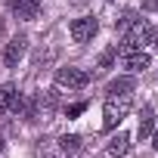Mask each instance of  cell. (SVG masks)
I'll return each instance as SVG.
<instances>
[{
  "label": "cell",
  "instance_id": "6da1fadb",
  "mask_svg": "<svg viewBox=\"0 0 158 158\" xmlns=\"http://www.w3.org/2000/svg\"><path fill=\"white\" fill-rule=\"evenodd\" d=\"M115 28L124 34V44H143V37H146V19L139 16V13H133V10H127L118 22H115Z\"/></svg>",
  "mask_w": 158,
  "mask_h": 158
},
{
  "label": "cell",
  "instance_id": "7a4b0ae2",
  "mask_svg": "<svg viewBox=\"0 0 158 158\" xmlns=\"http://www.w3.org/2000/svg\"><path fill=\"white\" fill-rule=\"evenodd\" d=\"M127 115H130V96H109L102 106V127L115 130Z\"/></svg>",
  "mask_w": 158,
  "mask_h": 158
},
{
  "label": "cell",
  "instance_id": "3957f363",
  "mask_svg": "<svg viewBox=\"0 0 158 158\" xmlns=\"http://www.w3.org/2000/svg\"><path fill=\"white\" fill-rule=\"evenodd\" d=\"M118 59H121L124 68H130V71H146V68L152 65L149 53H146L139 44H121V47H118Z\"/></svg>",
  "mask_w": 158,
  "mask_h": 158
},
{
  "label": "cell",
  "instance_id": "277c9868",
  "mask_svg": "<svg viewBox=\"0 0 158 158\" xmlns=\"http://www.w3.org/2000/svg\"><path fill=\"white\" fill-rule=\"evenodd\" d=\"M90 84V74L84 68H59L56 71V87L62 90H81Z\"/></svg>",
  "mask_w": 158,
  "mask_h": 158
},
{
  "label": "cell",
  "instance_id": "5b68a950",
  "mask_svg": "<svg viewBox=\"0 0 158 158\" xmlns=\"http://www.w3.org/2000/svg\"><path fill=\"white\" fill-rule=\"evenodd\" d=\"M71 40L74 44H87V40H93L96 37V31H99V22L93 19V16H81V19H74L71 22Z\"/></svg>",
  "mask_w": 158,
  "mask_h": 158
},
{
  "label": "cell",
  "instance_id": "8992f818",
  "mask_svg": "<svg viewBox=\"0 0 158 158\" xmlns=\"http://www.w3.org/2000/svg\"><path fill=\"white\" fill-rule=\"evenodd\" d=\"M25 50H28V37H25V34H16V37L6 44V50H3V62H6L10 68H16V65L22 62Z\"/></svg>",
  "mask_w": 158,
  "mask_h": 158
},
{
  "label": "cell",
  "instance_id": "52a82bcc",
  "mask_svg": "<svg viewBox=\"0 0 158 158\" xmlns=\"http://www.w3.org/2000/svg\"><path fill=\"white\" fill-rule=\"evenodd\" d=\"M22 106V93L16 84H3L0 87V115H6V112H19Z\"/></svg>",
  "mask_w": 158,
  "mask_h": 158
},
{
  "label": "cell",
  "instance_id": "ba28073f",
  "mask_svg": "<svg viewBox=\"0 0 158 158\" xmlns=\"http://www.w3.org/2000/svg\"><path fill=\"white\" fill-rule=\"evenodd\" d=\"M10 10H13L19 19L31 22V19H37V13H40V0H10Z\"/></svg>",
  "mask_w": 158,
  "mask_h": 158
},
{
  "label": "cell",
  "instance_id": "9c48e42d",
  "mask_svg": "<svg viewBox=\"0 0 158 158\" xmlns=\"http://www.w3.org/2000/svg\"><path fill=\"white\" fill-rule=\"evenodd\" d=\"M133 87H136V81H133L130 74H124V77H115V81H109L106 93H109V96H130Z\"/></svg>",
  "mask_w": 158,
  "mask_h": 158
},
{
  "label": "cell",
  "instance_id": "30bf717a",
  "mask_svg": "<svg viewBox=\"0 0 158 158\" xmlns=\"http://www.w3.org/2000/svg\"><path fill=\"white\" fill-rule=\"evenodd\" d=\"M106 152H109V158H124V155L130 152V133H124V130H121L118 136H112Z\"/></svg>",
  "mask_w": 158,
  "mask_h": 158
},
{
  "label": "cell",
  "instance_id": "8fae6325",
  "mask_svg": "<svg viewBox=\"0 0 158 158\" xmlns=\"http://www.w3.org/2000/svg\"><path fill=\"white\" fill-rule=\"evenodd\" d=\"M152 130H155V112H152V106H146L139 115V139L152 136Z\"/></svg>",
  "mask_w": 158,
  "mask_h": 158
},
{
  "label": "cell",
  "instance_id": "7c38bea8",
  "mask_svg": "<svg viewBox=\"0 0 158 158\" xmlns=\"http://www.w3.org/2000/svg\"><path fill=\"white\" fill-rule=\"evenodd\" d=\"M81 136H77V133H65L62 139H59V146H62V152H77V149H81Z\"/></svg>",
  "mask_w": 158,
  "mask_h": 158
},
{
  "label": "cell",
  "instance_id": "4fadbf2b",
  "mask_svg": "<svg viewBox=\"0 0 158 158\" xmlns=\"http://www.w3.org/2000/svg\"><path fill=\"white\" fill-rule=\"evenodd\" d=\"M115 56H118V47H112V50H106V53H102V59H99V71H106V68L112 65V59H115Z\"/></svg>",
  "mask_w": 158,
  "mask_h": 158
},
{
  "label": "cell",
  "instance_id": "5bb4252c",
  "mask_svg": "<svg viewBox=\"0 0 158 158\" xmlns=\"http://www.w3.org/2000/svg\"><path fill=\"white\" fill-rule=\"evenodd\" d=\"M143 44H149L152 50H158V28H146V37H143Z\"/></svg>",
  "mask_w": 158,
  "mask_h": 158
},
{
  "label": "cell",
  "instance_id": "9a60e30c",
  "mask_svg": "<svg viewBox=\"0 0 158 158\" xmlns=\"http://www.w3.org/2000/svg\"><path fill=\"white\" fill-rule=\"evenodd\" d=\"M84 109H87V102H74V106H68V109H65V115H68V118H77Z\"/></svg>",
  "mask_w": 158,
  "mask_h": 158
},
{
  "label": "cell",
  "instance_id": "2e32d148",
  "mask_svg": "<svg viewBox=\"0 0 158 158\" xmlns=\"http://www.w3.org/2000/svg\"><path fill=\"white\" fill-rule=\"evenodd\" d=\"M149 13H158V0H146V3H143Z\"/></svg>",
  "mask_w": 158,
  "mask_h": 158
},
{
  "label": "cell",
  "instance_id": "e0dca14e",
  "mask_svg": "<svg viewBox=\"0 0 158 158\" xmlns=\"http://www.w3.org/2000/svg\"><path fill=\"white\" fill-rule=\"evenodd\" d=\"M152 146L158 149V130H152Z\"/></svg>",
  "mask_w": 158,
  "mask_h": 158
},
{
  "label": "cell",
  "instance_id": "ac0fdd59",
  "mask_svg": "<svg viewBox=\"0 0 158 158\" xmlns=\"http://www.w3.org/2000/svg\"><path fill=\"white\" fill-rule=\"evenodd\" d=\"M0 152H3V139H0Z\"/></svg>",
  "mask_w": 158,
  "mask_h": 158
},
{
  "label": "cell",
  "instance_id": "d6986e66",
  "mask_svg": "<svg viewBox=\"0 0 158 158\" xmlns=\"http://www.w3.org/2000/svg\"><path fill=\"white\" fill-rule=\"evenodd\" d=\"M106 3H112V0H106Z\"/></svg>",
  "mask_w": 158,
  "mask_h": 158
}]
</instances>
